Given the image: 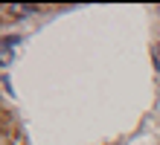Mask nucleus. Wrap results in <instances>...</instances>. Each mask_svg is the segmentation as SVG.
Here are the masks:
<instances>
[{
	"label": "nucleus",
	"instance_id": "nucleus-1",
	"mask_svg": "<svg viewBox=\"0 0 160 145\" xmlns=\"http://www.w3.org/2000/svg\"><path fill=\"white\" fill-rule=\"evenodd\" d=\"M152 55H154V70L160 73V44H154V46H152Z\"/></svg>",
	"mask_w": 160,
	"mask_h": 145
}]
</instances>
